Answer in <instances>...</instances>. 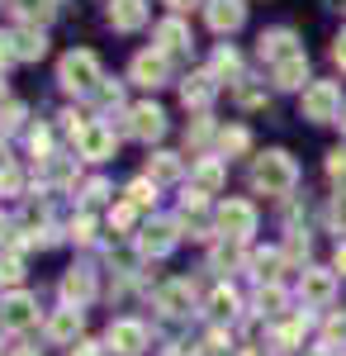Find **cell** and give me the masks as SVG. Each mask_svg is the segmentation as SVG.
<instances>
[{
    "instance_id": "obj_1",
    "label": "cell",
    "mask_w": 346,
    "mask_h": 356,
    "mask_svg": "<svg viewBox=\"0 0 346 356\" xmlns=\"http://www.w3.org/2000/svg\"><path fill=\"white\" fill-rule=\"evenodd\" d=\"M252 186L266 191V195H290L294 186H299V166H294L290 152L270 147V152H261L256 166H252Z\"/></svg>"
},
{
    "instance_id": "obj_2",
    "label": "cell",
    "mask_w": 346,
    "mask_h": 356,
    "mask_svg": "<svg viewBox=\"0 0 346 356\" xmlns=\"http://www.w3.org/2000/svg\"><path fill=\"white\" fill-rule=\"evenodd\" d=\"M304 119H313V124H332V119H342V86H337V81L304 86Z\"/></svg>"
},
{
    "instance_id": "obj_3",
    "label": "cell",
    "mask_w": 346,
    "mask_h": 356,
    "mask_svg": "<svg viewBox=\"0 0 346 356\" xmlns=\"http://www.w3.org/2000/svg\"><path fill=\"white\" fill-rule=\"evenodd\" d=\"M218 228H223L228 238H247V233H256V209H252L247 200H228V204L218 209Z\"/></svg>"
},
{
    "instance_id": "obj_4",
    "label": "cell",
    "mask_w": 346,
    "mask_h": 356,
    "mask_svg": "<svg viewBox=\"0 0 346 356\" xmlns=\"http://www.w3.org/2000/svg\"><path fill=\"white\" fill-rule=\"evenodd\" d=\"M95 76H100V67H95L90 53H72L62 62V86H67V90H90Z\"/></svg>"
},
{
    "instance_id": "obj_5",
    "label": "cell",
    "mask_w": 346,
    "mask_h": 356,
    "mask_svg": "<svg viewBox=\"0 0 346 356\" xmlns=\"http://www.w3.org/2000/svg\"><path fill=\"white\" fill-rule=\"evenodd\" d=\"M332 295H337V271L308 266V271H304V300L322 309V304H332Z\"/></svg>"
},
{
    "instance_id": "obj_6",
    "label": "cell",
    "mask_w": 346,
    "mask_h": 356,
    "mask_svg": "<svg viewBox=\"0 0 346 356\" xmlns=\"http://www.w3.org/2000/svg\"><path fill=\"white\" fill-rule=\"evenodd\" d=\"M270 81L280 86V90H299V86L308 81V57L294 53V57H285V62H275V67H270Z\"/></svg>"
},
{
    "instance_id": "obj_7",
    "label": "cell",
    "mask_w": 346,
    "mask_h": 356,
    "mask_svg": "<svg viewBox=\"0 0 346 356\" xmlns=\"http://www.w3.org/2000/svg\"><path fill=\"white\" fill-rule=\"evenodd\" d=\"M247 19V5L242 0H209V24L218 33H228V29H238Z\"/></svg>"
},
{
    "instance_id": "obj_8",
    "label": "cell",
    "mask_w": 346,
    "mask_h": 356,
    "mask_svg": "<svg viewBox=\"0 0 346 356\" xmlns=\"http://www.w3.org/2000/svg\"><path fill=\"white\" fill-rule=\"evenodd\" d=\"M109 342H114L124 356H138L142 342H147V332H142V323H114V328H109Z\"/></svg>"
},
{
    "instance_id": "obj_9",
    "label": "cell",
    "mask_w": 346,
    "mask_h": 356,
    "mask_svg": "<svg viewBox=\"0 0 346 356\" xmlns=\"http://www.w3.org/2000/svg\"><path fill=\"white\" fill-rule=\"evenodd\" d=\"M299 48H294V33L290 29H275V33H261V57H270V62H285V57H294Z\"/></svg>"
},
{
    "instance_id": "obj_10",
    "label": "cell",
    "mask_w": 346,
    "mask_h": 356,
    "mask_svg": "<svg viewBox=\"0 0 346 356\" xmlns=\"http://www.w3.org/2000/svg\"><path fill=\"white\" fill-rule=\"evenodd\" d=\"M142 19H147L142 0H119V5L109 10V24H114V29H138Z\"/></svg>"
},
{
    "instance_id": "obj_11",
    "label": "cell",
    "mask_w": 346,
    "mask_h": 356,
    "mask_svg": "<svg viewBox=\"0 0 346 356\" xmlns=\"http://www.w3.org/2000/svg\"><path fill=\"white\" fill-rule=\"evenodd\" d=\"M133 76H138L142 86H157L161 76H166V57H157V53H142V57L133 62Z\"/></svg>"
},
{
    "instance_id": "obj_12",
    "label": "cell",
    "mask_w": 346,
    "mask_h": 356,
    "mask_svg": "<svg viewBox=\"0 0 346 356\" xmlns=\"http://www.w3.org/2000/svg\"><path fill=\"white\" fill-rule=\"evenodd\" d=\"M0 309H5L0 318H5L10 328H24V323H33V304H28V295H15V300H5Z\"/></svg>"
},
{
    "instance_id": "obj_13",
    "label": "cell",
    "mask_w": 346,
    "mask_h": 356,
    "mask_svg": "<svg viewBox=\"0 0 346 356\" xmlns=\"http://www.w3.org/2000/svg\"><path fill=\"white\" fill-rule=\"evenodd\" d=\"M166 124H161V110L157 105H142V110H133V134L138 138H157Z\"/></svg>"
},
{
    "instance_id": "obj_14",
    "label": "cell",
    "mask_w": 346,
    "mask_h": 356,
    "mask_svg": "<svg viewBox=\"0 0 346 356\" xmlns=\"http://www.w3.org/2000/svg\"><path fill=\"white\" fill-rule=\"evenodd\" d=\"M81 147H85V157H105L109 147H114V138L105 129H81Z\"/></svg>"
},
{
    "instance_id": "obj_15",
    "label": "cell",
    "mask_w": 346,
    "mask_h": 356,
    "mask_svg": "<svg viewBox=\"0 0 346 356\" xmlns=\"http://www.w3.org/2000/svg\"><path fill=\"white\" fill-rule=\"evenodd\" d=\"M171 243H176V228H171V223H157V228H147V238H142V247H147V252H166Z\"/></svg>"
},
{
    "instance_id": "obj_16",
    "label": "cell",
    "mask_w": 346,
    "mask_h": 356,
    "mask_svg": "<svg viewBox=\"0 0 346 356\" xmlns=\"http://www.w3.org/2000/svg\"><path fill=\"white\" fill-rule=\"evenodd\" d=\"M190 304V285H166L161 290V309H171V314H181Z\"/></svg>"
},
{
    "instance_id": "obj_17",
    "label": "cell",
    "mask_w": 346,
    "mask_h": 356,
    "mask_svg": "<svg viewBox=\"0 0 346 356\" xmlns=\"http://www.w3.org/2000/svg\"><path fill=\"white\" fill-rule=\"evenodd\" d=\"M76 328H81V309H62L53 318V337H72Z\"/></svg>"
},
{
    "instance_id": "obj_18",
    "label": "cell",
    "mask_w": 346,
    "mask_h": 356,
    "mask_svg": "<svg viewBox=\"0 0 346 356\" xmlns=\"http://www.w3.org/2000/svg\"><path fill=\"white\" fill-rule=\"evenodd\" d=\"M322 337H327V347H346V314H332Z\"/></svg>"
},
{
    "instance_id": "obj_19",
    "label": "cell",
    "mask_w": 346,
    "mask_h": 356,
    "mask_svg": "<svg viewBox=\"0 0 346 356\" xmlns=\"http://www.w3.org/2000/svg\"><path fill=\"white\" fill-rule=\"evenodd\" d=\"M15 43H19V48H15L19 57H43V48H48V43H43V33H19Z\"/></svg>"
},
{
    "instance_id": "obj_20",
    "label": "cell",
    "mask_w": 346,
    "mask_h": 356,
    "mask_svg": "<svg viewBox=\"0 0 346 356\" xmlns=\"http://www.w3.org/2000/svg\"><path fill=\"white\" fill-rule=\"evenodd\" d=\"M213 95V86H209V76H195V86H186V105H204Z\"/></svg>"
},
{
    "instance_id": "obj_21",
    "label": "cell",
    "mask_w": 346,
    "mask_h": 356,
    "mask_svg": "<svg viewBox=\"0 0 346 356\" xmlns=\"http://www.w3.org/2000/svg\"><path fill=\"white\" fill-rule=\"evenodd\" d=\"M161 48H171V53H176V48H186V29L176 24V19H171V24H161Z\"/></svg>"
},
{
    "instance_id": "obj_22",
    "label": "cell",
    "mask_w": 346,
    "mask_h": 356,
    "mask_svg": "<svg viewBox=\"0 0 346 356\" xmlns=\"http://www.w3.org/2000/svg\"><path fill=\"white\" fill-rule=\"evenodd\" d=\"M280 304H285V295L270 285V290H261V314H280Z\"/></svg>"
},
{
    "instance_id": "obj_23",
    "label": "cell",
    "mask_w": 346,
    "mask_h": 356,
    "mask_svg": "<svg viewBox=\"0 0 346 356\" xmlns=\"http://www.w3.org/2000/svg\"><path fill=\"white\" fill-rule=\"evenodd\" d=\"M213 72H228V76H233V72H238V53H233V48H223V53L213 57Z\"/></svg>"
},
{
    "instance_id": "obj_24",
    "label": "cell",
    "mask_w": 346,
    "mask_h": 356,
    "mask_svg": "<svg viewBox=\"0 0 346 356\" xmlns=\"http://www.w3.org/2000/svg\"><path fill=\"white\" fill-rule=\"evenodd\" d=\"M233 309H238V295L233 290H218L213 295V314H233Z\"/></svg>"
},
{
    "instance_id": "obj_25",
    "label": "cell",
    "mask_w": 346,
    "mask_h": 356,
    "mask_svg": "<svg viewBox=\"0 0 346 356\" xmlns=\"http://www.w3.org/2000/svg\"><path fill=\"white\" fill-rule=\"evenodd\" d=\"M332 228H337V233H346V191L332 200Z\"/></svg>"
},
{
    "instance_id": "obj_26",
    "label": "cell",
    "mask_w": 346,
    "mask_h": 356,
    "mask_svg": "<svg viewBox=\"0 0 346 356\" xmlns=\"http://www.w3.org/2000/svg\"><path fill=\"white\" fill-rule=\"evenodd\" d=\"M218 176H223V171H218V162H204V166H199V186H204V191H213V186H218Z\"/></svg>"
},
{
    "instance_id": "obj_27",
    "label": "cell",
    "mask_w": 346,
    "mask_h": 356,
    "mask_svg": "<svg viewBox=\"0 0 346 356\" xmlns=\"http://www.w3.org/2000/svg\"><path fill=\"white\" fill-rule=\"evenodd\" d=\"M15 10H19V15H48L53 5H48V0H15Z\"/></svg>"
},
{
    "instance_id": "obj_28",
    "label": "cell",
    "mask_w": 346,
    "mask_h": 356,
    "mask_svg": "<svg viewBox=\"0 0 346 356\" xmlns=\"http://www.w3.org/2000/svg\"><path fill=\"white\" fill-rule=\"evenodd\" d=\"M256 266H261V275H270V280H275V266H280V252H266V257H256Z\"/></svg>"
},
{
    "instance_id": "obj_29",
    "label": "cell",
    "mask_w": 346,
    "mask_h": 356,
    "mask_svg": "<svg viewBox=\"0 0 346 356\" xmlns=\"http://www.w3.org/2000/svg\"><path fill=\"white\" fill-rule=\"evenodd\" d=\"M67 295H81V300H85V295H90V280H85V275H67Z\"/></svg>"
},
{
    "instance_id": "obj_30",
    "label": "cell",
    "mask_w": 346,
    "mask_h": 356,
    "mask_svg": "<svg viewBox=\"0 0 346 356\" xmlns=\"http://www.w3.org/2000/svg\"><path fill=\"white\" fill-rule=\"evenodd\" d=\"M332 62H337V67L346 72V29L337 33V43H332Z\"/></svg>"
},
{
    "instance_id": "obj_31",
    "label": "cell",
    "mask_w": 346,
    "mask_h": 356,
    "mask_svg": "<svg viewBox=\"0 0 346 356\" xmlns=\"http://www.w3.org/2000/svg\"><path fill=\"white\" fill-rule=\"evenodd\" d=\"M327 171H332V176H346V152H342V147L327 157Z\"/></svg>"
},
{
    "instance_id": "obj_32",
    "label": "cell",
    "mask_w": 346,
    "mask_h": 356,
    "mask_svg": "<svg viewBox=\"0 0 346 356\" xmlns=\"http://www.w3.org/2000/svg\"><path fill=\"white\" fill-rule=\"evenodd\" d=\"M223 147H233V152H238V147H247V134H242V129H233V134H223Z\"/></svg>"
},
{
    "instance_id": "obj_33",
    "label": "cell",
    "mask_w": 346,
    "mask_h": 356,
    "mask_svg": "<svg viewBox=\"0 0 346 356\" xmlns=\"http://www.w3.org/2000/svg\"><path fill=\"white\" fill-rule=\"evenodd\" d=\"M332 271H342V275H346V243L337 247V257H332Z\"/></svg>"
},
{
    "instance_id": "obj_34",
    "label": "cell",
    "mask_w": 346,
    "mask_h": 356,
    "mask_svg": "<svg viewBox=\"0 0 346 356\" xmlns=\"http://www.w3.org/2000/svg\"><path fill=\"white\" fill-rule=\"evenodd\" d=\"M337 124H342V134H346V110H342V119H337Z\"/></svg>"
},
{
    "instance_id": "obj_35",
    "label": "cell",
    "mask_w": 346,
    "mask_h": 356,
    "mask_svg": "<svg viewBox=\"0 0 346 356\" xmlns=\"http://www.w3.org/2000/svg\"><path fill=\"white\" fill-rule=\"evenodd\" d=\"M171 5H186V0H171Z\"/></svg>"
}]
</instances>
